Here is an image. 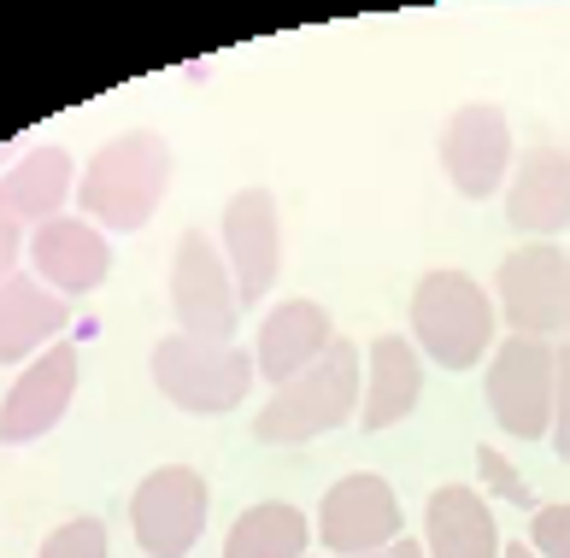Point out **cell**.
Masks as SVG:
<instances>
[{
  "label": "cell",
  "mask_w": 570,
  "mask_h": 558,
  "mask_svg": "<svg viewBox=\"0 0 570 558\" xmlns=\"http://www.w3.org/2000/svg\"><path fill=\"white\" fill-rule=\"evenodd\" d=\"M171 188V147L154 130L112 136L77 177V206L100 229H141Z\"/></svg>",
  "instance_id": "1"
},
{
  "label": "cell",
  "mask_w": 570,
  "mask_h": 558,
  "mask_svg": "<svg viewBox=\"0 0 570 558\" xmlns=\"http://www.w3.org/2000/svg\"><path fill=\"white\" fill-rule=\"evenodd\" d=\"M412 347L441 371H476L494 353L500 312L489 288L464 271H424L412 288Z\"/></svg>",
  "instance_id": "2"
},
{
  "label": "cell",
  "mask_w": 570,
  "mask_h": 558,
  "mask_svg": "<svg viewBox=\"0 0 570 558\" xmlns=\"http://www.w3.org/2000/svg\"><path fill=\"white\" fill-rule=\"evenodd\" d=\"M358 389H365V353L353 347L347 335L330 341V353L301 371L294 382H283L271 405L253 418V435L271 441V447H301V441H318L330 429H342L358 418Z\"/></svg>",
  "instance_id": "3"
},
{
  "label": "cell",
  "mask_w": 570,
  "mask_h": 558,
  "mask_svg": "<svg viewBox=\"0 0 570 558\" xmlns=\"http://www.w3.org/2000/svg\"><path fill=\"white\" fill-rule=\"evenodd\" d=\"M259 364L253 353L229 347V341H195V335H165L154 347V382L159 394L177 405V412H195V418H218V412H236L247 400Z\"/></svg>",
  "instance_id": "4"
},
{
  "label": "cell",
  "mask_w": 570,
  "mask_h": 558,
  "mask_svg": "<svg viewBox=\"0 0 570 558\" xmlns=\"http://www.w3.org/2000/svg\"><path fill=\"white\" fill-rule=\"evenodd\" d=\"M553 382H559V347L535 335H505L489 353V376H482V394H489V412L505 435L518 441H541L553 429Z\"/></svg>",
  "instance_id": "5"
},
{
  "label": "cell",
  "mask_w": 570,
  "mask_h": 558,
  "mask_svg": "<svg viewBox=\"0 0 570 558\" xmlns=\"http://www.w3.org/2000/svg\"><path fill=\"white\" fill-rule=\"evenodd\" d=\"M213 493L195 464H159L130 493V529L147 558H188L206 529Z\"/></svg>",
  "instance_id": "6"
},
{
  "label": "cell",
  "mask_w": 570,
  "mask_h": 558,
  "mask_svg": "<svg viewBox=\"0 0 570 558\" xmlns=\"http://www.w3.org/2000/svg\"><path fill=\"white\" fill-rule=\"evenodd\" d=\"M564 306H570V260L553 242H523L500 260L494 312L512 335L553 341L564 330Z\"/></svg>",
  "instance_id": "7"
},
{
  "label": "cell",
  "mask_w": 570,
  "mask_h": 558,
  "mask_svg": "<svg viewBox=\"0 0 570 558\" xmlns=\"http://www.w3.org/2000/svg\"><path fill=\"white\" fill-rule=\"evenodd\" d=\"M171 312L183 335L195 341H229L242 317L236 300V276H229L218 242L206 229H183L177 235V260H171Z\"/></svg>",
  "instance_id": "8"
},
{
  "label": "cell",
  "mask_w": 570,
  "mask_h": 558,
  "mask_svg": "<svg viewBox=\"0 0 570 558\" xmlns=\"http://www.w3.org/2000/svg\"><path fill=\"white\" fill-rule=\"evenodd\" d=\"M218 253H224L229 276H236V300H242V306L265 300V288L277 283V265H283V224H277V200H271V188H236V195L224 200Z\"/></svg>",
  "instance_id": "9"
},
{
  "label": "cell",
  "mask_w": 570,
  "mask_h": 558,
  "mask_svg": "<svg viewBox=\"0 0 570 558\" xmlns=\"http://www.w3.org/2000/svg\"><path fill=\"white\" fill-rule=\"evenodd\" d=\"M441 170L453 177L464 200H489L494 188H505V177H512V124H505L500 106L489 100L459 106L441 130Z\"/></svg>",
  "instance_id": "10"
},
{
  "label": "cell",
  "mask_w": 570,
  "mask_h": 558,
  "mask_svg": "<svg viewBox=\"0 0 570 558\" xmlns=\"http://www.w3.org/2000/svg\"><path fill=\"white\" fill-rule=\"evenodd\" d=\"M400 500L383 477L371 470H353L342 477L324 500H318V541L342 558H358V552H383L389 541H400Z\"/></svg>",
  "instance_id": "11"
},
{
  "label": "cell",
  "mask_w": 570,
  "mask_h": 558,
  "mask_svg": "<svg viewBox=\"0 0 570 558\" xmlns=\"http://www.w3.org/2000/svg\"><path fill=\"white\" fill-rule=\"evenodd\" d=\"M71 394H77V347L71 341H53L48 353H36L18 382L7 389L0 400V441L7 447H24L36 435H48V429L71 412Z\"/></svg>",
  "instance_id": "12"
},
{
  "label": "cell",
  "mask_w": 570,
  "mask_h": 558,
  "mask_svg": "<svg viewBox=\"0 0 570 558\" xmlns=\"http://www.w3.org/2000/svg\"><path fill=\"white\" fill-rule=\"evenodd\" d=\"M505 224L535 235V242H553L559 229H570V154L553 141L530 147L512 177H505Z\"/></svg>",
  "instance_id": "13"
},
{
  "label": "cell",
  "mask_w": 570,
  "mask_h": 558,
  "mask_svg": "<svg viewBox=\"0 0 570 558\" xmlns=\"http://www.w3.org/2000/svg\"><path fill=\"white\" fill-rule=\"evenodd\" d=\"M30 265H36V276H41V283H48L59 300L89 294V288L107 283V271H112L107 229H95L89 218L36 224V235H30Z\"/></svg>",
  "instance_id": "14"
},
{
  "label": "cell",
  "mask_w": 570,
  "mask_h": 558,
  "mask_svg": "<svg viewBox=\"0 0 570 558\" xmlns=\"http://www.w3.org/2000/svg\"><path fill=\"white\" fill-rule=\"evenodd\" d=\"M330 341H335V324L318 300H283V306L265 312L259 341H253V364H259L271 389H283V382H294L330 353Z\"/></svg>",
  "instance_id": "15"
},
{
  "label": "cell",
  "mask_w": 570,
  "mask_h": 558,
  "mask_svg": "<svg viewBox=\"0 0 570 558\" xmlns=\"http://www.w3.org/2000/svg\"><path fill=\"white\" fill-rule=\"evenodd\" d=\"M417 394H424V353L412 347V335H376L365 347V389H358V423L371 435L406 423Z\"/></svg>",
  "instance_id": "16"
},
{
  "label": "cell",
  "mask_w": 570,
  "mask_h": 558,
  "mask_svg": "<svg viewBox=\"0 0 570 558\" xmlns=\"http://www.w3.org/2000/svg\"><path fill=\"white\" fill-rule=\"evenodd\" d=\"M66 300H59L36 271H12L0 283V371L7 364H24L36 353H48L59 330H66Z\"/></svg>",
  "instance_id": "17"
},
{
  "label": "cell",
  "mask_w": 570,
  "mask_h": 558,
  "mask_svg": "<svg viewBox=\"0 0 570 558\" xmlns=\"http://www.w3.org/2000/svg\"><path fill=\"white\" fill-rule=\"evenodd\" d=\"M424 552L430 558H500L505 541L494 529L489 500L464 482H441L424 506Z\"/></svg>",
  "instance_id": "18"
},
{
  "label": "cell",
  "mask_w": 570,
  "mask_h": 558,
  "mask_svg": "<svg viewBox=\"0 0 570 558\" xmlns=\"http://www.w3.org/2000/svg\"><path fill=\"white\" fill-rule=\"evenodd\" d=\"M77 195V165L66 147H30L24 159L0 170V212L12 224H53L59 206Z\"/></svg>",
  "instance_id": "19"
},
{
  "label": "cell",
  "mask_w": 570,
  "mask_h": 558,
  "mask_svg": "<svg viewBox=\"0 0 570 558\" xmlns=\"http://www.w3.org/2000/svg\"><path fill=\"white\" fill-rule=\"evenodd\" d=\"M306 547H312V523L283 500L247 506L224 535V558H306Z\"/></svg>",
  "instance_id": "20"
},
{
  "label": "cell",
  "mask_w": 570,
  "mask_h": 558,
  "mask_svg": "<svg viewBox=\"0 0 570 558\" xmlns=\"http://www.w3.org/2000/svg\"><path fill=\"white\" fill-rule=\"evenodd\" d=\"M476 477H482V488H489L500 506H518V511L535 506V493H530V482H523V470L505 459L500 447H476Z\"/></svg>",
  "instance_id": "21"
},
{
  "label": "cell",
  "mask_w": 570,
  "mask_h": 558,
  "mask_svg": "<svg viewBox=\"0 0 570 558\" xmlns=\"http://www.w3.org/2000/svg\"><path fill=\"white\" fill-rule=\"evenodd\" d=\"M36 558H107V523L100 518H71L59 523Z\"/></svg>",
  "instance_id": "22"
},
{
  "label": "cell",
  "mask_w": 570,
  "mask_h": 558,
  "mask_svg": "<svg viewBox=\"0 0 570 558\" xmlns=\"http://www.w3.org/2000/svg\"><path fill=\"white\" fill-rule=\"evenodd\" d=\"M530 547L541 558H570V500L530 511Z\"/></svg>",
  "instance_id": "23"
},
{
  "label": "cell",
  "mask_w": 570,
  "mask_h": 558,
  "mask_svg": "<svg viewBox=\"0 0 570 558\" xmlns=\"http://www.w3.org/2000/svg\"><path fill=\"white\" fill-rule=\"evenodd\" d=\"M553 447H559V459H570V341L559 347V382H553Z\"/></svg>",
  "instance_id": "24"
},
{
  "label": "cell",
  "mask_w": 570,
  "mask_h": 558,
  "mask_svg": "<svg viewBox=\"0 0 570 558\" xmlns=\"http://www.w3.org/2000/svg\"><path fill=\"white\" fill-rule=\"evenodd\" d=\"M18 247H24V229H18L7 212H0V283L12 276V265H18Z\"/></svg>",
  "instance_id": "25"
},
{
  "label": "cell",
  "mask_w": 570,
  "mask_h": 558,
  "mask_svg": "<svg viewBox=\"0 0 570 558\" xmlns=\"http://www.w3.org/2000/svg\"><path fill=\"white\" fill-rule=\"evenodd\" d=\"M358 558H424V547H417V541H406V535H400V541H389L383 552H358Z\"/></svg>",
  "instance_id": "26"
},
{
  "label": "cell",
  "mask_w": 570,
  "mask_h": 558,
  "mask_svg": "<svg viewBox=\"0 0 570 558\" xmlns=\"http://www.w3.org/2000/svg\"><path fill=\"white\" fill-rule=\"evenodd\" d=\"M500 558H541V552H535V547H523V541H512V547H505Z\"/></svg>",
  "instance_id": "27"
},
{
  "label": "cell",
  "mask_w": 570,
  "mask_h": 558,
  "mask_svg": "<svg viewBox=\"0 0 570 558\" xmlns=\"http://www.w3.org/2000/svg\"><path fill=\"white\" fill-rule=\"evenodd\" d=\"M564 335H570V306H564Z\"/></svg>",
  "instance_id": "28"
}]
</instances>
